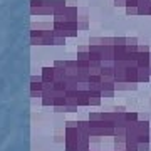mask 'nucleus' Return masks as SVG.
Here are the masks:
<instances>
[{
  "label": "nucleus",
  "instance_id": "obj_1",
  "mask_svg": "<svg viewBox=\"0 0 151 151\" xmlns=\"http://www.w3.org/2000/svg\"><path fill=\"white\" fill-rule=\"evenodd\" d=\"M54 35H62V37H77L79 34V24L77 22H54Z\"/></svg>",
  "mask_w": 151,
  "mask_h": 151
},
{
  "label": "nucleus",
  "instance_id": "obj_2",
  "mask_svg": "<svg viewBox=\"0 0 151 151\" xmlns=\"http://www.w3.org/2000/svg\"><path fill=\"white\" fill-rule=\"evenodd\" d=\"M32 45H54V29L52 30H30Z\"/></svg>",
  "mask_w": 151,
  "mask_h": 151
},
{
  "label": "nucleus",
  "instance_id": "obj_3",
  "mask_svg": "<svg viewBox=\"0 0 151 151\" xmlns=\"http://www.w3.org/2000/svg\"><path fill=\"white\" fill-rule=\"evenodd\" d=\"M30 14L32 15H54L52 0H32L30 2Z\"/></svg>",
  "mask_w": 151,
  "mask_h": 151
},
{
  "label": "nucleus",
  "instance_id": "obj_4",
  "mask_svg": "<svg viewBox=\"0 0 151 151\" xmlns=\"http://www.w3.org/2000/svg\"><path fill=\"white\" fill-rule=\"evenodd\" d=\"M65 22H77V17H79V7L77 5H67L65 10L62 12Z\"/></svg>",
  "mask_w": 151,
  "mask_h": 151
},
{
  "label": "nucleus",
  "instance_id": "obj_5",
  "mask_svg": "<svg viewBox=\"0 0 151 151\" xmlns=\"http://www.w3.org/2000/svg\"><path fill=\"white\" fill-rule=\"evenodd\" d=\"M77 24H79V30H89V10L87 9H79Z\"/></svg>",
  "mask_w": 151,
  "mask_h": 151
},
{
  "label": "nucleus",
  "instance_id": "obj_6",
  "mask_svg": "<svg viewBox=\"0 0 151 151\" xmlns=\"http://www.w3.org/2000/svg\"><path fill=\"white\" fill-rule=\"evenodd\" d=\"M76 101H77L79 108L89 106V91H77L76 92Z\"/></svg>",
  "mask_w": 151,
  "mask_h": 151
},
{
  "label": "nucleus",
  "instance_id": "obj_7",
  "mask_svg": "<svg viewBox=\"0 0 151 151\" xmlns=\"http://www.w3.org/2000/svg\"><path fill=\"white\" fill-rule=\"evenodd\" d=\"M42 106L45 108H54V103H55V91H50V92H42V99H40Z\"/></svg>",
  "mask_w": 151,
  "mask_h": 151
},
{
  "label": "nucleus",
  "instance_id": "obj_8",
  "mask_svg": "<svg viewBox=\"0 0 151 151\" xmlns=\"http://www.w3.org/2000/svg\"><path fill=\"white\" fill-rule=\"evenodd\" d=\"M40 76H42L44 82H55V69H54V65H52V67H42Z\"/></svg>",
  "mask_w": 151,
  "mask_h": 151
},
{
  "label": "nucleus",
  "instance_id": "obj_9",
  "mask_svg": "<svg viewBox=\"0 0 151 151\" xmlns=\"http://www.w3.org/2000/svg\"><path fill=\"white\" fill-rule=\"evenodd\" d=\"M65 72H67V77H70V76L77 77V72H79V64H77V59L65 60Z\"/></svg>",
  "mask_w": 151,
  "mask_h": 151
},
{
  "label": "nucleus",
  "instance_id": "obj_10",
  "mask_svg": "<svg viewBox=\"0 0 151 151\" xmlns=\"http://www.w3.org/2000/svg\"><path fill=\"white\" fill-rule=\"evenodd\" d=\"M126 82L139 84V77H138V67H128V69H126Z\"/></svg>",
  "mask_w": 151,
  "mask_h": 151
},
{
  "label": "nucleus",
  "instance_id": "obj_11",
  "mask_svg": "<svg viewBox=\"0 0 151 151\" xmlns=\"http://www.w3.org/2000/svg\"><path fill=\"white\" fill-rule=\"evenodd\" d=\"M103 60H114V45H101Z\"/></svg>",
  "mask_w": 151,
  "mask_h": 151
},
{
  "label": "nucleus",
  "instance_id": "obj_12",
  "mask_svg": "<svg viewBox=\"0 0 151 151\" xmlns=\"http://www.w3.org/2000/svg\"><path fill=\"white\" fill-rule=\"evenodd\" d=\"M138 77H139V84H148L151 79L150 67H138Z\"/></svg>",
  "mask_w": 151,
  "mask_h": 151
},
{
  "label": "nucleus",
  "instance_id": "obj_13",
  "mask_svg": "<svg viewBox=\"0 0 151 151\" xmlns=\"http://www.w3.org/2000/svg\"><path fill=\"white\" fill-rule=\"evenodd\" d=\"M103 96L101 92H89V106H101Z\"/></svg>",
  "mask_w": 151,
  "mask_h": 151
},
{
  "label": "nucleus",
  "instance_id": "obj_14",
  "mask_svg": "<svg viewBox=\"0 0 151 151\" xmlns=\"http://www.w3.org/2000/svg\"><path fill=\"white\" fill-rule=\"evenodd\" d=\"M77 84H79L77 77H74V76L67 77V79H65V89H67V92L69 91H77Z\"/></svg>",
  "mask_w": 151,
  "mask_h": 151
},
{
  "label": "nucleus",
  "instance_id": "obj_15",
  "mask_svg": "<svg viewBox=\"0 0 151 151\" xmlns=\"http://www.w3.org/2000/svg\"><path fill=\"white\" fill-rule=\"evenodd\" d=\"M77 128L82 133V136H89V131H91V124H89V119L87 121H77ZM91 138V136H89Z\"/></svg>",
  "mask_w": 151,
  "mask_h": 151
},
{
  "label": "nucleus",
  "instance_id": "obj_16",
  "mask_svg": "<svg viewBox=\"0 0 151 151\" xmlns=\"http://www.w3.org/2000/svg\"><path fill=\"white\" fill-rule=\"evenodd\" d=\"M89 69H79L77 72V81L79 82H89Z\"/></svg>",
  "mask_w": 151,
  "mask_h": 151
},
{
  "label": "nucleus",
  "instance_id": "obj_17",
  "mask_svg": "<svg viewBox=\"0 0 151 151\" xmlns=\"http://www.w3.org/2000/svg\"><path fill=\"white\" fill-rule=\"evenodd\" d=\"M126 121H128V123H136V121H139V113H136V111H128V113H126Z\"/></svg>",
  "mask_w": 151,
  "mask_h": 151
},
{
  "label": "nucleus",
  "instance_id": "obj_18",
  "mask_svg": "<svg viewBox=\"0 0 151 151\" xmlns=\"http://www.w3.org/2000/svg\"><path fill=\"white\" fill-rule=\"evenodd\" d=\"M32 29H35V30H52L54 24H32Z\"/></svg>",
  "mask_w": 151,
  "mask_h": 151
},
{
  "label": "nucleus",
  "instance_id": "obj_19",
  "mask_svg": "<svg viewBox=\"0 0 151 151\" xmlns=\"http://www.w3.org/2000/svg\"><path fill=\"white\" fill-rule=\"evenodd\" d=\"M89 59H91L89 50H86V52H77V60H89Z\"/></svg>",
  "mask_w": 151,
  "mask_h": 151
},
{
  "label": "nucleus",
  "instance_id": "obj_20",
  "mask_svg": "<svg viewBox=\"0 0 151 151\" xmlns=\"http://www.w3.org/2000/svg\"><path fill=\"white\" fill-rule=\"evenodd\" d=\"M89 92H101V82L89 84Z\"/></svg>",
  "mask_w": 151,
  "mask_h": 151
},
{
  "label": "nucleus",
  "instance_id": "obj_21",
  "mask_svg": "<svg viewBox=\"0 0 151 151\" xmlns=\"http://www.w3.org/2000/svg\"><path fill=\"white\" fill-rule=\"evenodd\" d=\"M103 113H89V121H101Z\"/></svg>",
  "mask_w": 151,
  "mask_h": 151
},
{
  "label": "nucleus",
  "instance_id": "obj_22",
  "mask_svg": "<svg viewBox=\"0 0 151 151\" xmlns=\"http://www.w3.org/2000/svg\"><path fill=\"white\" fill-rule=\"evenodd\" d=\"M65 44V37L62 35H54V45H64Z\"/></svg>",
  "mask_w": 151,
  "mask_h": 151
},
{
  "label": "nucleus",
  "instance_id": "obj_23",
  "mask_svg": "<svg viewBox=\"0 0 151 151\" xmlns=\"http://www.w3.org/2000/svg\"><path fill=\"white\" fill-rule=\"evenodd\" d=\"M89 44L91 45H103V37H91Z\"/></svg>",
  "mask_w": 151,
  "mask_h": 151
},
{
  "label": "nucleus",
  "instance_id": "obj_24",
  "mask_svg": "<svg viewBox=\"0 0 151 151\" xmlns=\"http://www.w3.org/2000/svg\"><path fill=\"white\" fill-rule=\"evenodd\" d=\"M126 15H138V7H126Z\"/></svg>",
  "mask_w": 151,
  "mask_h": 151
},
{
  "label": "nucleus",
  "instance_id": "obj_25",
  "mask_svg": "<svg viewBox=\"0 0 151 151\" xmlns=\"http://www.w3.org/2000/svg\"><path fill=\"white\" fill-rule=\"evenodd\" d=\"M103 67H89V74L91 76H101Z\"/></svg>",
  "mask_w": 151,
  "mask_h": 151
},
{
  "label": "nucleus",
  "instance_id": "obj_26",
  "mask_svg": "<svg viewBox=\"0 0 151 151\" xmlns=\"http://www.w3.org/2000/svg\"><path fill=\"white\" fill-rule=\"evenodd\" d=\"M77 91H89V82H79L77 84Z\"/></svg>",
  "mask_w": 151,
  "mask_h": 151
},
{
  "label": "nucleus",
  "instance_id": "obj_27",
  "mask_svg": "<svg viewBox=\"0 0 151 151\" xmlns=\"http://www.w3.org/2000/svg\"><path fill=\"white\" fill-rule=\"evenodd\" d=\"M114 45H126V37H114Z\"/></svg>",
  "mask_w": 151,
  "mask_h": 151
},
{
  "label": "nucleus",
  "instance_id": "obj_28",
  "mask_svg": "<svg viewBox=\"0 0 151 151\" xmlns=\"http://www.w3.org/2000/svg\"><path fill=\"white\" fill-rule=\"evenodd\" d=\"M126 44H129V45H138L139 40H138V37H126Z\"/></svg>",
  "mask_w": 151,
  "mask_h": 151
},
{
  "label": "nucleus",
  "instance_id": "obj_29",
  "mask_svg": "<svg viewBox=\"0 0 151 151\" xmlns=\"http://www.w3.org/2000/svg\"><path fill=\"white\" fill-rule=\"evenodd\" d=\"M30 82H44L42 81V76H40V74H32V76H30Z\"/></svg>",
  "mask_w": 151,
  "mask_h": 151
},
{
  "label": "nucleus",
  "instance_id": "obj_30",
  "mask_svg": "<svg viewBox=\"0 0 151 151\" xmlns=\"http://www.w3.org/2000/svg\"><path fill=\"white\" fill-rule=\"evenodd\" d=\"M150 143H148V145H145V143H139V145H138V151H150Z\"/></svg>",
  "mask_w": 151,
  "mask_h": 151
},
{
  "label": "nucleus",
  "instance_id": "obj_31",
  "mask_svg": "<svg viewBox=\"0 0 151 151\" xmlns=\"http://www.w3.org/2000/svg\"><path fill=\"white\" fill-rule=\"evenodd\" d=\"M94 82H101V76H89V84Z\"/></svg>",
  "mask_w": 151,
  "mask_h": 151
},
{
  "label": "nucleus",
  "instance_id": "obj_32",
  "mask_svg": "<svg viewBox=\"0 0 151 151\" xmlns=\"http://www.w3.org/2000/svg\"><path fill=\"white\" fill-rule=\"evenodd\" d=\"M103 67H114V60H103Z\"/></svg>",
  "mask_w": 151,
  "mask_h": 151
},
{
  "label": "nucleus",
  "instance_id": "obj_33",
  "mask_svg": "<svg viewBox=\"0 0 151 151\" xmlns=\"http://www.w3.org/2000/svg\"><path fill=\"white\" fill-rule=\"evenodd\" d=\"M30 97H34V99H37V97H40V99H42V92H35V91H30Z\"/></svg>",
  "mask_w": 151,
  "mask_h": 151
},
{
  "label": "nucleus",
  "instance_id": "obj_34",
  "mask_svg": "<svg viewBox=\"0 0 151 151\" xmlns=\"http://www.w3.org/2000/svg\"><path fill=\"white\" fill-rule=\"evenodd\" d=\"M151 55V54H150ZM150 74H151V59H150Z\"/></svg>",
  "mask_w": 151,
  "mask_h": 151
},
{
  "label": "nucleus",
  "instance_id": "obj_35",
  "mask_svg": "<svg viewBox=\"0 0 151 151\" xmlns=\"http://www.w3.org/2000/svg\"><path fill=\"white\" fill-rule=\"evenodd\" d=\"M114 2H126V0H114Z\"/></svg>",
  "mask_w": 151,
  "mask_h": 151
},
{
  "label": "nucleus",
  "instance_id": "obj_36",
  "mask_svg": "<svg viewBox=\"0 0 151 151\" xmlns=\"http://www.w3.org/2000/svg\"><path fill=\"white\" fill-rule=\"evenodd\" d=\"M123 151H126V150H123Z\"/></svg>",
  "mask_w": 151,
  "mask_h": 151
},
{
  "label": "nucleus",
  "instance_id": "obj_37",
  "mask_svg": "<svg viewBox=\"0 0 151 151\" xmlns=\"http://www.w3.org/2000/svg\"><path fill=\"white\" fill-rule=\"evenodd\" d=\"M150 136H151V134H150Z\"/></svg>",
  "mask_w": 151,
  "mask_h": 151
},
{
  "label": "nucleus",
  "instance_id": "obj_38",
  "mask_svg": "<svg viewBox=\"0 0 151 151\" xmlns=\"http://www.w3.org/2000/svg\"><path fill=\"white\" fill-rule=\"evenodd\" d=\"M113 151H114V150H113Z\"/></svg>",
  "mask_w": 151,
  "mask_h": 151
}]
</instances>
